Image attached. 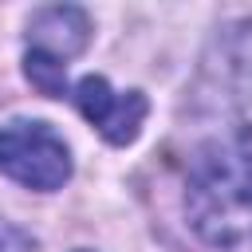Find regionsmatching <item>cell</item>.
Listing matches in <instances>:
<instances>
[{"label": "cell", "instance_id": "obj_1", "mask_svg": "<svg viewBox=\"0 0 252 252\" xmlns=\"http://www.w3.org/2000/svg\"><path fill=\"white\" fill-rule=\"evenodd\" d=\"M185 217L217 252L252 248V134L224 130L201 142L185 173Z\"/></svg>", "mask_w": 252, "mask_h": 252}, {"label": "cell", "instance_id": "obj_2", "mask_svg": "<svg viewBox=\"0 0 252 252\" xmlns=\"http://www.w3.org/2000/svg\"><path fill=\"white\" fill-rule=\"evenodd\" d=\"M91 43V16L75 4H51L32 12L28 20V51H24V71L28 79L51 94L63 98L71 94L67 87V63Z\"/></svg>", "mask_w": 252, "mask_h": 252}, {"label": "cell", "instance_id": "obj_3", "mask_svg": "<svg viewBox=\"0 0 252 252\" xmlns=\"http://www.w3.org/2000/svg\"><path fill=\"white\" fill-rule=\"evenodd\" d=\"M0 173L24 189L51 193L71 177V150L55 126L39 118H12L0 126Z\"/></svg>", "mask_w": 252, "mask_h": 252}, {"label": "cell", "instance_id": "obj_4", "mask_svg": "<svg viewBox=\"0 0 252 252\" xmlns=\"http://www.w3.org/2000/svg\"><path fill=\"white\" fill-rule=\"evenodd\" d=\"M71 98H75L79 114L110 146H130L142 134V122L150 114V102L142 91H114L102 75H83L71 87Z\"/></svg>", "mask_w": 252, "mask_h": 252}, {"label": "cell", "instance_id": "obj_5", "mask_svg": "<svg viewBox=\"0 0 252 252\" xmlns=\"http://www.w3.org/2000/svg\"><path fill=\"white\" fill-rule=\"evenodd\" d=\"M0 252H32V236L0 217Z\"/></svg>", "mask_w": 252, "mask_h": 252}, {"label": "cell", "instance_id": "obj_6", "mask_svg": "<svg viewBox=\"0 0 252 252\" xmlns=\"http://www.w3.org/2000/svg\"><path fill=\"white\" fill-rule=\"evenodd\" d=\"M75 252H91V248H75Z\"/></svg>", "mask_w": 252, "mask_h": 252}]
</instances>
